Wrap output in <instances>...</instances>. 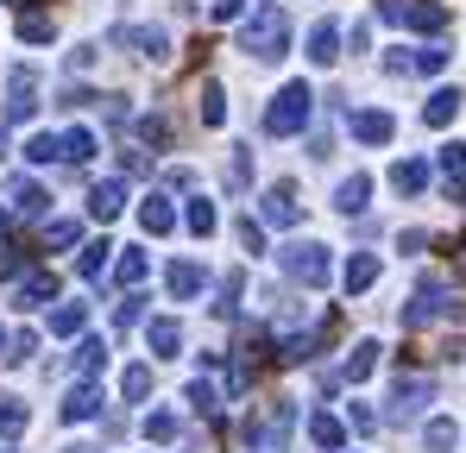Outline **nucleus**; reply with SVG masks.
I'll list each match as a JSON object with an SVG mask.
<instances>
[{
  "label": "nucleus",
  "mask_w": 466,
  "mask_h": 453,
  "mask_svg": "<svg viewBox=\"0 0 466 453\" xmlns=\"http://www.w3.org/2000/svg\"><path fill=\"white\" fill-rule=\"evenodd\" d=\"M239 51L258 57V64H278V57L290 51V13H284L278 0L252 6V19H246V32H239Z\"/></svg>",
  "instance_id": "obj_1"
},
{
  "label": "nucleus",
  "mask_w": 466,
  "mask_h": 453,
  "mask_svg": "<svg viewBox=\"0 0 466 453\" xmlns=\"http://www.w3.org/2000/svg\"><path fill=\"white\" fill-rule=\"evenodd\" d=\"M309 114H315L309 82H290V88H278V101L265 107V133H271V139H290V133L309 126Z\"/></svg>",
  "instance_id": "obj_2"
},
{
  "label": "nucleus",
  "mask_w": 466,
  "mask_h": 453,
  "mask_svg": "<svg viewBox=\"0 0 466 453\" xmlns=\"http://www.w3.org/2000/svg\"><path fill=\"white\" fill-rule=\"evenodd\" d=\"M284 271L297 277V284H309V290H321L328 284V246H315V239H297V246H284Z\"/></svg>",
  "instance_id": "obj_3"
},
{
  "label": "nucleus",
  "mask_w": 466,
  "mask_h": 453,
  "mask_svg": "<svg viewBox=\"0 0 466 453\" xmlns=\"http://www.w3.org/2000/svg\"><path fill=\"white\" fill-rule=\"evenodd\" d=\"M429 397H435L429 378H397V384H390V422H416Z\"/></svg>",
  "instance_id": "obj_4"
},
{
  "label": "nucleus",
  "mask_w": 466,
  "mask_h": 453,
  "mask_svg": "<svg viewBox=\"0 0 466 453\" xmlns=\"http://www.w3.org/2000/svg\"><path fill=\"white\" fill-rule=\"evenodd\" d=\"M347 126H353V139H360V146H385L390 133H397V120H390L385 107H360Z\"/></svg>",
  "instance_id": "obj_5"
},
{
  "label": "nucleus",
  "mask_w": 466,
  "mask_h": 453,
  "mask_svg": "<svg viewBox=\"0 0 466 453\" xmlns=\"http://www.w3.org/2000/svg\"><path fill=\"white\" fill-rule=\"evenodd\" d=\"M340 284H347V297H366L379 284V252H353L347 271H340Z\"/></svg>",
  "instance_id": "obj_6"
},
{
  "label": "nucleus",
  "mask_w": 466,
  "mask_h": 453,
  "mask_svg": "<svg viewBox=\"0 0 466 453\" xmlns=\"http://www.w3.org/2000/svg\"><path fill=\"white\" fill-rule=\"evenodd\" d=\"M32 107H38L32 101V70L19 64V70L6 76V120H32Z\"/></svg>",
  "instance_id": "obj_7"
},
{
  "label": "nucleus",
  "mask_w": 466,
  "mask_h": 453,
  "mask_svg": "<svg viewBox=\"0 0 466 453\" xmlns=\"http://www.w3.org/2000/svg\"><path fill=\"white\" fill-rule=\"evenodd\" d=\"M390 189H397V196H422V189H429V164H422V157H397V164H390Z\"/></svg>",
  "instance_id": "obj_8"
},
{
  "label": "nucleus",
  "mask_w": 466,
  "mask_h": 453,
  "mask_svg": "<svg viewBox=\"0 0 466 453\" xmlns=\"http://www.w3.org/2000/svg\"><path fill=\"white\" fill-rule=\"evenodd\" d=\"M146 347H152V359H170V353L183 347V327H177L170 315H157V321H146Z\"/></svg>",
  "instance_id": "obj_9"
},
{
  "label": "nucleus",
  "mask_w": 466,
  "mask_h": 453,
  "mask_svg": "<svg viewBox=\"0 0 466 453\" xmlns=\"http://www.w3.org/2000/svg\"><path fill=\"white\" fill-rule=\"evenodd\" d=\"M101 403H107V397H101L95 384H76V390L64 397V422H95V416H101Z\"/></svg>",
  "instance_id": "obj_10"
},
{
  "label": "nucleus",
  "mask_w": 466,
  "mask_h": 453,
  "mask_svg": "<svg viewBox=\"0 0 466 453\" xmlns=\"http://www.w3.org/2000/svg\"><path fill=\"white\" fill-rule=\"evenodd\" d=\"M366 202H372V176H366V170H353V176L334 189V208H340V215H360Z\"/></svg>",
  "instance_id": "obj_11"
},
{
  "label": "nucleus",
  "mask_w": 466,
  "mask_h": 453,
  "mask_svg": "<svg viewBox=\"0 0 466 453\" xmlns=\"http://www.w3.org/2000/svg\"><path fill=\"white\" fill-rule=\"evenodd\" d=\"M202 284H208V271H202L196 258H177V265H170V297H177V302H189Z\"/></svg>",
  "instance_id": "obj_12"
},
{
  "label": "nucleus",
  "mask_w": 466,
  "mask_h": 453,
  "mask_svg": "<svg viewBox=\"0 0 466 453\" xmlns=\"http://www.w3.org/2000/svg\"><path fill=\"white\" fill-rule=\"evenodd\" d=\"M334 57H340V25H334V19H321V25L309 32V64H321V70H328Z\"/></svg>",
  "instance_id": "obj_13"
},
{
  "label": "nucleus",
  "mask_w": 466,
  "mask_h": 453,
  "mask_svg": "<svg viewBox=\"0 0 466 453\" xmlns=\"http://www.w3.org/2000/svg\"><path fill=\"white\" fill-rule=\"evenodd\" d=\"M461 88H435V95H429V107H422V120H429V126H448V120H454V114H461Z\"/></svg>",
  "instance_id": "obj_14"
},
{
  "label": "nucleus",
  "mask_w": 466,
  "mask_h": 453,
  "mask_svg": "<svg viewBox=\"0 0 466 453\" xmlns=\"http://www.w3.org/2000/svg\"><path fill=\"white\" fill-rule=\"evenodd\" d=\"M379 353H385L379 340H360V347L347 353V378H353V384H366V378H372V366H379Z\"/></svg>",
  "instance_id": "obj_15"
},
{
  "label": "nucleus",
  "mask_w": 466,
  "mask_h": 453,
  "mask_svg": "<svg viewBox=\"0 0 466 453\" xmlns=\"http://www.w3.org/2000/svg\"><path fill=\"white\" fill-rule=\"evenodd\" d=\"M139 226H146V233H170V226H177L170 202H164V196H146V208H139Z\"/></svg>",
  "instance_id": "obj_16"
},
{
  "label": "nucleus",
  "mask_w": 466,
  "mask_h": 453,
  "mask_svg": "<svg viewBox=\"0 0 466 453\" xmlns=\"http://www.w3.org/2000/svg\"><path fill=\"white\" fill-rule=\"evenodd\" d=\"M82 321H88V302H64V308H51V334L64 340V334H82Z\"/></svg>",
  "instance_id": "obj_17"
},
{
  "label": "nucleus",
  "mask_w": 466,
  "mask_h": 453,
  "mask_svg": "<svg viewBox=\"0 0 466 453\" xmlns=\"http://www.w3.org/2000/svg\"><path fill=\"white\" fill-rule=\"evenodd\" d=\"M120 196H127V189H120V183L107 176V183H101V189L88 196V215H95V221H107V215H120Z\"/></svg>",
  "instance_id": "obj_18"
},
{
  "label": "nucleus",
  "mask_w": 466,
  "mask_h": 453,
  "mask_svg": "<svg viewBox=\"0 0 466 453\" xmlns=\"http://www.w3.org/2000/svg\"><path fill=\"white\" fill-rule=\"evenodd\" d=\"M70 366H76L82 378H88V372H101V366H107V340H95V334H88V340L76 347V359H70Z\"/></svg>",
  "instance_id": "obj_19"
},
{
  "label": "nucleus",
  "mask_w": 466,
  "mask_h": 453,
  "mask_svg": "<svg viewBox=\"0 0 466 453\" xmlns=\"http://www.w3.org/2000/svg\"><path fill=\"white\" fill-rule=\"evenodd\" d=\"M309 441H315L321 453H334L347 435H340V422H334V416H309Z\"/></svg>",
  "instance_id": "obj_20"
},
{
  "label": "nucleus",
  "mask_w": 466,
  "mask_h": 453,
  "mask_svg": "<svg viewBox=\"0 0 466 453\" xmlns=\"http://www.w3.org/2000/svg\"><path fill=\"white\" fill-rule=\"evenodd\" d=\"M265 221H271V226H290V221H297V202H290V189H271V196H265Z\"/></svg>",
  "instance_id": "obj_21"
},
{
  "label": "nucleus",
  "mask_w": 466,
  "mask_h": 453,
  "mask_svg": "<svg viewBox=\"0 0 466 453\" xmlns=\"http://www.w3.org/2000/svg\"><path fill=\"white\" fill-rule=\"evenodd\" d=\"M410 70H422V76H441V70H448V45H422V51L410 57Z\"/></svg>",
  "instance_id": "obj_22"
},
{
  "label": "nucleus",
  "mask_w": 466,
  "mask_h": 453,
  "mask_svg": "<svg viewBox=\"0 0 466 453\" xmlns=\"http://www.w3.org/2000/svg\"><path fill=\"white\" fill-rule=\"evenodd\" d=\"M64 157H70V164H88V157H95V133H88V126L64 133Z\"/></svg>",
  "instance_id": "obj_23"
},
{
  "label": "nucleus",
  "mask_w": 466,
  "mask_h": 453,
  "mask_svg": "<svg viewBox=\"0 0 466 453\" xmlns=\"http://www.w3.org/2000/svg\"><path fill=\"white\" fill-rule=\"evenodd\" d=\"M189 226H196L202 239H208V233L221 226V215H215V202H208V196H196V202H189Z\"/></svg>",
  "instance_id": "obj_24"
},
{
  "label": "nucleus",
  "mask_w": 466,
  "mask_h": 453,
  "mask_svg": "<svg viewBox=\"0 0 466 453\" xmlns=\"http://www.w3.org/2000/svg\"><path fill=\"white\" fill-rule=\"evenodd\" d=\"M441 176H448V183H466V146H461V139L441 146Z\"/></svg>",
  "instance_id": "obj_25"
},
{
  "label": "nucleus",
  "mask_w": 466,
  "mask_h": 453,
  "mask_svg": "<svg viewBox=\"0 0 466 453\" xmlns=\"http://www.w3.org/2000/svg\"><path fill=\"white\" fill-rule=\"evenodd\" d=\"M454 441H461V428H454L448 416H435V422H429V453H448Z\"/></svg>",
  "instance_id": "obj_26"
},
{
  "label": "nucleus",
  "mask_w": 466,
  "mask_h": 453,
  "mask_svg": "<svg viewBox=\"0 0 466 453\" xmlns=\"http://www.w3.org/2000/svg\"><path fill=\"white\" fill-rule=\"evenodd\" d=\"M25 157H32V164H51V157H64V139H57V133H38V139L25 146Z\"/></svg>",
  "instance_id": "obj_27"
},
{
  "label": "nucleus",
  "mask_w": 466,
  "mask_h": 453,
  "mask_svg": "<svg viewBox=\"0 0 466 453\" xmlns=\"http://www.w3.org/2000/svg\"><path fill=\"white\" fill-rule=\"evenodd\" d=\"M13 208H19V215H38V208H45V189H38V183H13Z\"/></svg>",
  "instance_id": "obj_28"
},
{
  "label": "nucleus",
  "mask_w": 466,
  "mask_h": 453,
  "mask_svg": "<svg viewBox=\"0 0 466 453\" xmlns=\"http://www.w3.org/2000/svg\"><path fill=\"white\" fill-rule=\"evenodd\" d=\"M120 390H127V403H139V397L152 390V366H133V372L120 378Z\"/></svg>",
  "instance_id": "obj_29"
},
{
  "label": "nucleus",
  "mask_w": 466,
  "mask_h": 453,
  "mask_svg": "<svg viewBox=\"0 0 466 453\" xmlns=\"http://www.w3.org/2000/svg\"><path fill=\"white\" fill-rule=\"evenodd\" d=\"M45 297H51V277H32V284H19V297H13V308H38Z\"/></svg>",
  "instance_id": "obj_30"
},
{
  "label": "nucleus",
  "mask_w": 466,
  "mask_h": 453,
  "mask_svg": "<svg viewBox=\"0 0 466 453\" xmlns=\"http://www.w3.org/2000/svg\"><path fill=\"white\" fill-rule=\"evenodd\" d=\"M146 435H152V441H177V416H170V409H152V416H146Z\"/></svg>",
  "instance_id": "obj_31"
},
{
  "label": "nucleus",
  "mask_w": 466,
  "mask_h": 453,
  "mask_svg": "<svg viewBox=\"0 0 466 453\" xmlns=\"http://www.w3.org/2000/svg\"><path fill=\"white\" fill-rule=\"evenodd\" d=\"M202 120H208V126H221V120H228V107H221V82H208V88H202Z\"/></svg>",
  "instance_id": "obj_32"
},
{
  "label": "nucleus",
  "mask_w": 466,
  "mask_h": 453,
  "mask_svg": "<svg viewBox=\"0 0 466 453\" xmlns=\"http://www.w3.org/2000/svg\"><path fill=\"white\" fill-rule=\"evenodd\" d=\"M114 277H120V284H139V277H146V252H127V258L114 265Z\"/></svg>",
  "instance_id": "obj_33"
},
{
  "label": "nucleus",
  "mask_w": 466,
  "mask_h": 453,
  "mask_svg": "<svg viewBox=\"0 0 466 453\" xmlns=\"http://www.w3.org/2000/svg\"><path fill=\"white\" fill-rule=\"evenodd\" d=\"M19 38H32V45H45V38H51V19H45V13H32V19H19Z\"/></svg>",
  "instance_id": "obj_34"
},
{
  "label": "nucleus",
  "mask_w": 466,
  "mask_h": 453,
  "mask_svg": "<svg viewBox=\"0 0 466 453\" xmlns=\"http://www.w3.org/2000/svg\"><path fill=\"white\" fill-rule=\"evenodd\" d=\"M19 428H25V409L6 397V403H0V435H19Z\"/></svg>",
  "instance_id": "obj_35"
},
{
  "label": "nucleus",
  "mask_w": 466,
  "mask_h": 453,
  "mask_svg": "<svg viewBox=\"0 0 466 453\" xmlns=\"http://www.w3.org/2000/svg\"><path fill=\"white\" fill-rule=\"evenodd\" d=\"M107 252H114V246H107V239H101V246H88V252H82V277H95V271H101V265H107Z\"/></svg>",
  "instance_id": "obj_36"
},
{
  "label": "nucleus",
  "mask_w": 466,
  "mask_h": 453,
  "mask_svg": "<svg viewBox=\"0 0 466 453\" xmlns=\"http://www.w3.org/2000/svg\"><path fill=\"white\" fill-rule=\"evenodd\" d=\"M239 246H246V252H252V258H258V252H265V233H258V221H239Z\"/></svg>",
  "instance_id": "obj_37"
},
{
  "label": "nucleus",
  "mask_w": 466,
  "mask_h": 453,
  "mask_svg": "<svg viewBox=\"0 0 466 453\" xmlns=\"http://www.w3.org/2000/svg\"><path fill=\"white\" fill-rule=\"evenodd\" d=\"M189 409H215V384L196 378V384H189Z\"/></svg>",
  "instance_id": "obj_38"
},
{
  "label": "nucleus",
  "mask_w": 466,
  "mask_h": 453,
  "mask_svg": "<svg viewBox=\"0 0 466 453\" xmlns=\"http://www.w3.org/2000/svg\"><path fill=\"white\" fill-rule=\"evenodd\" d=\"M347 422H353V428H360V435H372V428H379V416H372V409H366V403H353V409H347Z\"/></svg>",
  "instance_id": "obj_39"
},
{
  "label": "nucleus",
  "mask_w": 466,
  "mask_h": 453,
  "mask_svg": "<svg viewBox=\"0 0 466 453\" xmlns=\"http://www.w3.org/2000/svg\"><path fill=\"white\" fill-rule=\"evenodd\" d=\"M76 233H82L76 221H57V226H51V246H76Z\"/></svg>",
  "instance_id": "obj_40"
},
{
  "label": "nucleus",
  "mask_w": 466,
  "mask_h": 453,
  "mask_svg": "<svg viewBox=\"0 0 466 453\" xmlns=\"http://www.w3.org/2000/svg\"><path fill=\"white\" fill-rule=\"evenodd\" d=\"M246 13V0H215V19H239Z\"/></svg>",
  "instance_id": "obj_41"
},
{
  "label": "nucleus",
  "mask_w": 466,
  "mask_h": 453,
  "mask_svg": "<svg viewBox=\"0 0 466 453\" xmlns=\"http://www.w3.org/2000/svg\"><path fill=\"white\" fill-rule=\"evenodd\" d=\"M6 151H13V139H6V133H0V157H6Z\"/></svg>",
  "instance_id": "obj_42"
}]
</instances>
